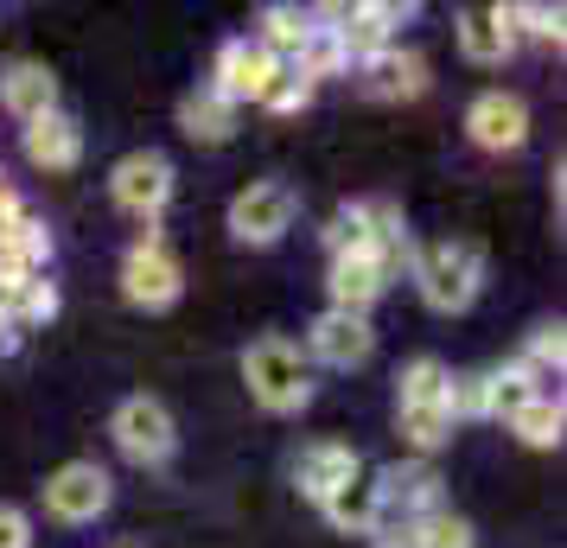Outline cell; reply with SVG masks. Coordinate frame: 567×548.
Listing matches in <instances>:
<instances>
[{"label":"cell","instance_id":"obj_28","mask_svg":"<svg viewBox=\"0 0 567 548\" xmlns=\"http://www.w3.org/2000/svg\"><path fill=\"white\" fill-rule=\"evenodd\" d=\"M516 364L529 370V376H542V383H548V376H561V364H567V339H561V325H536Z\"/></svg>","mask_w":567,"mask_h":548},{"label":"cell","instance_id":"obj_7","mask_svg":"<svg viewBox=\"0 0 567 548\" xmlns=\"http://www.w3.org/2000/svg\"><path fill=\"white\" fill-rule=\"evenodd\" d=\"M281 71H287V64H275V58L261 52L256 39H224L217 71H210V90H217L230 108L268 103V90H275V77H281Z\"/></svg>","mask_w":567,"mask_h":548},{"label":"cell","instance_id":"obj_5","mask_svg":"<svg viewBox=\"0 0 567 548\" xmlns=\"http://www.w3.org/2000/svg\"><path fill=\"white\" fill-rule=\"evenodd\" d=\"M109 198L141 217V224H154L159 210L173 205V159L154 154V147H141V154H122L115 159V173H109Z\"/></svg>","mask_w":567,"mask_h":548},{"label":"cell","instance_id":"obj_26","mask_svg":"<svg viewBox=\"0 0 567 548\" xmlns=\"http://www.w3.org/2000/svg\"><path fill=\"white\" fill-rule=\"evenodd\" d=\"M497 20L511 39H548V45H561V7H536V0H511V7H497Z\"/></svg>","mask_w":567,"mask_h":548},{"label":"cell","instance_id":"obj_8","mask_svg":"<svg viewBox=\"0 0 567 548\" xmlns=\"http://www.w3.org/2000/svg\"><path fill=\"white\" fill-rule=\"evenodd\" d=\"M109 497H115V485H109V472L96 459H71V466H58L45 478V510L58 523H96L109 510Z\"/></svg>","mask_w":567,"mask_h":548},{"label":"cell","instance_id":"obj_19","mask_svg":"<svg viewBox=\"0 0 567 548\" xmlns=\"http://www.w3.org/2000/svg\"><path fill=\"white\" fill-rule=\"evenodd\" d=\"M460 52L472 58V64H504V58L516 52V39L504 32L497 7H465L460 13Z\"/></svg>","mask_w":567,"mask_h":548},{"label":"cell","instance_id":"obj_3","mask_svg":"<svg viewBox=\"0 0 567 548\" xmlns=\"http://www.w3.org/2000/svg\"><path fill=\"white\" fill-rule=\"evenodd\" d=\"M293 210H300L293 185L256 179V185H243V192L230 198V236L249 242V249H268V242H281V236L293 230Z\"/></svg>","mask_w":567,"mask_h":548},{"label":"cell","instance_id":"obj_17","mask_svg":"<svg viewBox=\"0 0 567 548\" xmlns=\"http://www.w3.org/2000/svg\"><path fill=\"white\" fill-rule=\"evenodd\" d=\"M536 395H548L542 390V376H529L523 364H504V370H485V421H504L511 427Z\"/></svg>","mask_w":567,"mask_h":548},{"label":"cell","instance_id":"obj_14","mask_svg":"<svg viewBox=\"0 0 567 548\" xmlns=\"http://www.w3.org/2000/svg\"><path fill=\"white\" fill-rule=\"evenodd\" d=\"M358 466H363V459L344 441H312V446H300V459H293V485H300V497L326 504V497H332Z\"/></svg>","mask_w":567,"mask_h":548},{"label":"cell","instance_id":"obj_32","mask_svg":"<svg viewBox=\"0 0 567 548\" xmlns=\"http://www.w3.org/2000/svg\"><path fill=\"white\" fill-rule=\"evenodd\" d=\"M370 548H421V536H414V523H395V529H377Z\"/></svg>","mask_w":567,"mask_h":548},{"label":"cell","instance_id":"obj_27","mask_svg":"<svg viewBox=\"0 0 567 548\" xmlns=\"http://www.w3.org/2000/svg\"><path fill=\"white\" fill-rule=\"evenodd\" d=\"M414 536H421V548H478V529H472L460 510H446V504L414 523Z\"/></svg>","mask_w":567,"mask_h":548},{"label":"cell","instance_id":"obj_18","mask_svg":"<svg viewBox=\"0 0 567 548\" xmlns=\"http://www.w3.org/2000/svg\"><path fill=\"white\" fill-rule=\"evenodd\" d=\"M179 128L192 134V141H205V147H217V141H230L236 134V108L217 96V90H185L179 96Z\"/></svg>","mask_w":567,"mask_h":548},{"label":"cell","instance_id":"obj_1","mask_svg":"<svg viewBox=\"0 0 567 548\" xmlns=\"http://www.w3.org/2000/svg\"><path fill=\"white\" fill-rule=\"evenodd\" d=\"M414 281H421V300L434 307V313H465L478 288H485V256H478V242H465V236H446V242H427V249H414Z\"/></svg>","mask_w":567,"mask_h":548},{"label":"cell","instance_id":"obj_22","mask_svg":"<svg viewBox=\"0 0 567 548\" xmlns=\"http://www.w3.org/2000/svg\"><path fill=\"white\" fill-rule=\"evenodd\" d=\"M446 383H453V370L440 358H414L395 383V409H446Z\"/></svg>","mask_w":567,"mask_h":548},{"label":"cell","instance_id":"obj_13","mask_svg":"<svg viewBox=\"0 0 567 548\" xmlns=\"http://www.w3.org/2000/svg\"><path fill=\"white\" fill-rule=\"evenodd\" d=\"M0 108H7L13 122H39V115H52L58 108V77L39 64V58L7 64V71H0Z\"/></svg>","mask_w":567,"mask_h":548},{"label":"cell","instance_id":"obj_31","mask_svg":"<svg viewBox=\"0 0 567 548\" xmlns=\"http://www.w3.org/2000/svg\"><path fill=\"white\" fill-rule=\"evenodd\" d=\"M0 548H32V517L20 504H0Z\"/></svg>","mask_w":567,"mask_h":548},{"label":"cell","instance_id":"obj_6","mask_svg":"<svg viewBox=\"0 0 567 548\" xmlns=\"http://www.w3.org/2000/svg\"><path fill=\"white\" fill-rule=\"evenodd\" d=\"M122 293H128L134 307H147V313H159V307H173L185 293V268L179 256L159 242V236H141L128 256H122Z\"/></svg>","mask_w":567,"mask_h":548},{"label":"cell","instance_id":"obj_24","mask_svg":"<svg viewBox=\"0 0 567 548\" xmlns=\"http://www.w3.org/2000/svg\"><path fill=\"white\" fill-rule=\"evenodd\" d=\"M293 71L319 90V77H344V71H351V58H344V45H338L332 27H319V20H312L307 45H300V58H293Z\"/></svg>","mask_w":567,"mask_h":548},{"label":"cell","instance_id":"obj_23","mask_svg":"<svg viewBox=\"0 0 567 548\" xmlns=\"http://www.w3.org/2000/svg\"><path fill=\"white\" fill-rule=\"evenodd\" d=\"M395 427H402L409 459H434L440 446L453 441V415L446 409H395Z\"/></svg>","mask_w":567,"mask_h":548},{"label":"cell","instance_id":"obj_29","mask_svg":"<svg viewBox=\"0 0 567 548\" xmlns=\"http://www.w3.org/2000/svg\"><path fill=\"white\" fill-rule=\"evenodd\" d=\"M446 415H453V427L460 421H485V370H465V376L446 383Z\"/></svg>","mask_w":567,"mask_h":548},{"label":"cell","instance_id":"obj_12","mask_svg":"<svg viewBox=\"0 0 567 548\" xmlns=\"http://www.w3.org/2000/svg\"><path fill=\"white\" fill-rule=\"evenodd\" d=\"M20 147H27V159L39 166V173H71V166L83 159V128L64 115V108H52V115L27 122Z\"/></svg>","mask_w":567,"mask_h":548},{"label":"cell","instance_id":"obj_30","mask_svg":"<svg viewBox=\"0 0 567 548\" xmlns=\"http://www.w3.org/2000/svg\"><path fill=\"white\" fill-rule=\"evenodd\" d=\"M307 103H312V83L300 77L293 64H287L281 77H275V90H268V103H261V108H275V115H293V108H307Z\"/></svg>","mask_w":567,"mask_h":548},{"label":"cell","instance_id":"obj_33","mask_svg":"<svg viewBox=\"0 0 567 548\" xmlns=\"http://www.w3.org/2000/svg\"><path fill=\"white\" fill-rule=\"evenodd\" d=\"M13 210H20V192H13V179H7V173H0V217H13Z\"/></svg>","mask_w":567,"mask_h":548},{"label":"cell","instance_id":"obj_9","mask_svg":"<svg viewBox=\"0 0 567 548\" xmlns=\"http://www.w3.org/2000/svg\"><path fill=\"white\" fill-rule=\"evenodd\" d=\"M370 351H377V332H370V319L363 313H338V307H326V313L312 319L307 358H319V364H332V370H358V364H370Z\"/></svg>","mask_w":567,"mask_h":548},{"label":"cell","instance_id":"obj_10","mask_svg":"<svg viewBox=\"0 0 567 548\" xmlns=\"http://www.w3.org/2000/svg\"><path fill=\"white\" fill-rule=\"evenodd\" d=\"M465 134H472L485 154H511V147L529 141V108H523V96H511V90H485L478 103L465 108Z\"/></svg>","mask_w":567,"mask_h":548},{"label":"cell","instance_id":"obj_34","mask_svg":"<svg viewBox=\"0 0 567 548\" xmlns=\"http://www.w3.org/2000/svg\"><path fill=\"white\" fill-rule=\"evenodd\" d=\"M13 339H20V325H13V319L0 313V351H13Z\"/></svg>","mask_w":567,"mask_h":548},{"label":"cell","instance_id":"obj_20","mask_svg":"<svg viewBox=\"0 0 567 548\" xmlns=\"http://www.w3.org/2000/svg\"><path fill=\"white\" fill-rule=\"evenodd\" d=\"M307 32H312V7H261L256 45L275 58V64H293L300 45H307Z\"/></svg>","mask_w":567,"mask_h":548},{"label":"cell","instance_id":"obj_11","mask_svg":"<svg viewBox=\"0 0 567 548\" xmlns=\"http://www.w3.org/2000/svg\"><path fill=\"white\" fill-rule=\"evenodd\" d=\"M389 275L377 256H332V268H326V293H332L338 313H363L370 319V307L383 300Z\"/></svg>","mask_w":567,"mask_h":548},{"label":"cell","instance_id":"obj_16","mask_svg":"<svg viewBox=\"0 0 567 548\" xmlns=\"http://www.w3.org/2000/svg\"><path fill=\"white\" fill-rule=\"evenodd\" d=\"M319 510H326V523L344 529V536H370V517H377V472L358 466L332 497H326V504H319Z\"/></svg>","mask_w":567,"mask_h":548},{"label":"cell","instance_id":"obj_2","mask_svg":"<svg viewBox=\"0 0 567 548\" xmlns=\"http://www.w3.org/2000/svg\"><path fill=\"white\" fill-rule=\"evenodd\" d=\"M243 383H249V395L268 415H293V409H307V395H312V364L300 344L256 339L243 351Z\"/></svg>","mask_w":567,"mask_h":548},{"label":"cell","instance_id":"obj_21","mask_svg":"<svg viewBox=\"0 0 567 548\" xmlns=\"http://www.w3.org/2000/svg\"><path fill=\"white\" fill-rule=\"evenodd\" d=\"M0 313L13 325H45L58 313V288L45 275H27V281H0Z\"/></svg>","mask_w":567,"mask_h":548},{"label":"cell","instance_id":"obj_25","mask_svg":"<svg viewBox=\"0 0 567 548\" xmlns=\"http://www.w3.org/2000/svg\"><path fill=\"white\" fill-rule=\"evenodd\" d=\"M561 427H567V409H561V395H536L523 415L511 421V434L523 446H561Z\"/></svg>","mask_w":567,"mask_h":548},{"label":"cell","instance_id":"obj_15","mask_svg":"<svg viewBox=\"0 0 567 548\" xmlns=\"http://www.w3.org/2000/svg\"><path fill=\"white\" fill-rule=\"evenodd\" d=\"M358 83L370 90V96H383V103H395V96H421V90H427V58L389 45V52H377V58H363L358 64Z\"/></svg>","mask_w":567,"mask_h":548},{"label":"cell","instance_id":"obj_4","mask_svg":"<svg viewBox=\"0 0 567 548\" xmlns=\"http://www.w3.org/2000/svg\"><path fill=\"white\" fill-rule=\"evenodd\" d=\"M109 434H115V446L128 453L134 466H166L173 446H179V427H173L159 395H128L115 409V421H109Z\"/></svg>","mask_w":567,"mask_h":548}]
</instances>
